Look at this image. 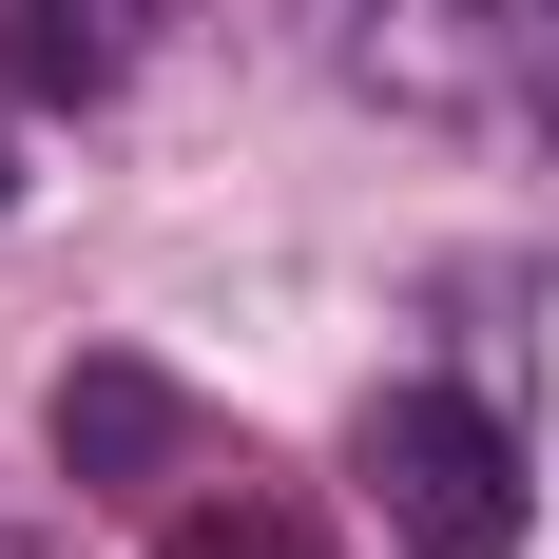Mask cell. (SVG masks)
<instances>
[{
    "mask_svg": "<svg viewBox=\"0 0 559 559\" xmlns=\"http://www.w3.org/2000/svg\"><path fill=\"white\" fill-rule=\"evenodd\" d=\"M367 116L425 135H540L559 116V0H289Z\"/></svg>",
    "mask_w": 559,
    "mask_h": 559,
    "instance_id": "1",
    "label": "cell"
},
{
    "mask_svg": "<svg viewBox=\"0 0 559 559\" xmlns=\"http://www.w3.org/2000/svg\"><path fill=\"white\" fill-rule=\"evenodd\" d=\"M347 502H367L386 559H521L540 483H521V425L483 386H386L347 425Z\"/></svg>",
    "mask_w": 559,
    "mask_h": 559,
    "instance_id": "2",
    "label": "cell"
},
{
    "mask_svg": "<svg viewBox=\"0 0 559 559\" xmlns=\"http://www.w3.org/2000/svg\"><path fill=\"white\" fill-rule=\"evenodd\" d=\"M58 463H78L97 502H193V483H213V425H193L155 367L97 347V367H58Z\"/></svg>",
    "mask_w": 559,
    "mask_h": 559,
    "instance_id": "3",
    "label": "cell"
},
{
    "mask_svg": "<svg viewBox=\"0 0 559 559\" xmlns=\"http://www.w3.org/2000/svg\"><path fill=\"white\" fill-rule=\"evenodd\" d=\"M174 559H329V540H309V521H289L251 463H213V483L174 502Z\"/></svg>",
    "mask_w": 559,
    "mask_h": 559,
    "instance_id": "4",
    "label": "cell"
},
{
    "mask_svg": "<svg viewBox=\"0 0 559 559\" xmlns=\"http://www.w3.org/2000/svg\"><path fill=\"white\" fill-rule=\"evenodd\" d=\"M0 193H20V155H0Z\"/></svg>",
    "mask_w": 559,
    "mask_h": 559,
    "instance_id": "5",
    "label": "cell"
}]
</instances>
